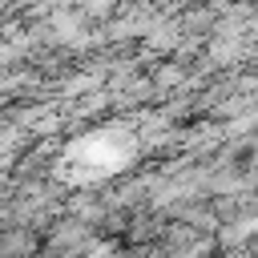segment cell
I'll list each match as a JSON object with an SVG mask.
<instances>
[{"mask_svg":"<svg viewBox=\"0 0 258 258\" xmlns=\"http://www.w3.org/2000/svg\"><path fill=\"white\" fill-rule=\"evenodd\" d=\"M113 8H117V0H85V4H81V16H85V20H93V16L105 20Z\"/></svg>","mask_w":258,"mask_h":258,"instance_id":"obj_5","label":"cell"},{"mask_svg":"<svg viewBox=\"0 0 258 258\" xmlns=\"http://www.w3.org/2000/svg\"><path fill=\"white\" fill-rule=\"evenodd\" d=\"M36 234L32 226H4L0 230V258H32Z\"/></svg>","mask_w":258,"mask_h":258,"instance_id":"obj_2","label":"cell"},{"mask_svg":"<svg viewBox=\"0 0 258 258\" xmlns=\"http://www.w3.org/2000/svg\"><path fill=\"white\" fill-rule=\"evenodd\" d=\"M177 85H185V69H181V64H161V69L153 73V89H157V93H169V89H177Z\"/></svg>","mask_w":258,"mask_h":258,"instance_id":"obj_4","label":"cell"},{"mask_svg":"<svg viewBox=\"0 0 258 258\" xmlns=\"http://www.w3.org/2000/svg\"><path fill=\"white\" fill-rule=\"evenodd\" d=\"M85 242H89V222H81V218L73 214V218H64V222L52 226V234H48V254H52V258H73L77 250H85Z\"/></svg>","mask_w":258,"mask_h":258,"instance_id":"obj_1","label":"cell"},{"mask_svg":"<svg viewBox=\"0 0 258 258\" xmlns=\"http://www.w3.org/2000/svg\"><path fill=\"white\" fill-rule=\"evenodd\" d=\"M222 246H246L250 238H258V214L250 210V214H234V218H226V226H222Z\"/></svg>","mask_w":258,"mask_h":258,"instance_id":"obj_3","label":"cell"}]
</instances>
